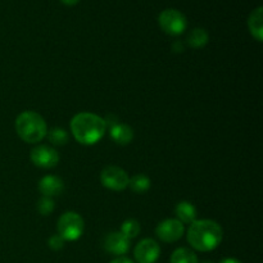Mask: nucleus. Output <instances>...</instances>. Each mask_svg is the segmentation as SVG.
Returning <instances> with one entry per match:
<instances>
[{"instance_id": "obj_1", "label": "nucleus", "mask_w": 263, "mask_h": 263, "mask_svg": "<svg viewBox=\"0 0 263 263\" xmlns=\"http://www.w3.org/2000/svg\"><path fill=\"white\" fill-rule=\"evenodd\" d=\"M187 241L199 252L215 251L223 238L222 228L212 220H195L187 229Z\"/></svg>"}, {"instance_id": "obj_2", "label": "nucleus", "mask_w": 263, "mask_h": 263, "mask_svg": "<svg viewBox=\"0 0 263 263\" xmlns=\"http://www.w3.org/2000/svg\"><path fill=\"white\" fill-rule=\"evenodd\" d=\"M104 118L89 112H82L71 120V133L82 145H94L103 139L107 131Z\"/></svg>"}, {"instance_id": "obj_3", "label": "nucleus", "mask_w": 263, "mask_h": 263, "mask_svg": "<svg viewBox=\"0 0 263 263\" xmlns=\"http://www.w3.org/2000/svg\"><path fill=\"white\" fill-rule=\"evenodd\" d=\"M17 135L25 143H40L48 134L45 120L33 110H25L15 118Z\"/></svg>"}, {"instance_id": "obj_4", "label": "nucleus", "mask_w": 263, "mask_h": 263, "mask_svg": "<svg viewBox=\"0 0 263 263\" xmlns=\"http://www.w3.org/2000/svg\"><path fill=\"white\" fill-rule=\"evenodd\" d=\"M58 235L66 241H74L84 234L85 223L81 216L76 212H66L59 217L57 223Z\"/></svg>"}, {"instance_id": "obj_5", "label": "nucleus", "mask_w": 263, "mask_h": 263, "mask_svg": "<svg viewBox=\"0 0 263 263\" xmlns=\"http://www.w3.org/2000/svg\"><path fill=\"white\" fill-rule=\"evenodd\" d=\"M159 27L171 36H179L185 32L187 27V20L180 10L164 9L158 17Z\"/></svg>"}, {"instance_id": "obj_6", "label": "nucleus", "mask_w": 263, "mask_h": 263, "mask_svg": "<svg viewBox=\"0 0 263 263\" xmlns=\"http://www.w3.org/2000/svg\"><path fill=\"white\" fill-rule=\"evenodd\" d=\"M128 177L127 172L117 166H108L100 174V182L103 186L107 189L113 190V192H122L128 186Z\"/></svg>"}, {"instance_id": "obj_7", "label": "nucleus", "mask_w": 263, "mask_h": 263, "mask_svg": "<svg viewBox=\"0 0 263 263\" xmlns=\"http://www.w3.org/2000/svg\"><path fill=\"white\" fill-rule=\"evenodd\" d=\"M184 231V223L180 222L177 218H168L158 223L156 229V235L164 243H175L182 238Z\"/></svg>"}, {"instance_id": "obj_8", "label": "nucleus", "mask_w": 263, "mask_h": 263, "mask_svg": "<svg viewBox=\"0 0 263 263\" xmlns=\"http://www.w3.org/2000/svg\"><path fill=\"white\" fill-rule=\"evenodd\" d=\"M58 152L48 145H37L31 151V161L40 168H53L59 163Z\"/></svg>"}, {"instance_id": "obj_9", "label": "nucleus", "mask_w": 263, "mask_h": 263, "mask_svg": "<svg viewBox=\"0 0 263 263\" xmlns=\"http://www.w3.org/2000/svg\"><path fill=\"white\" fill-rule=\"evenodd\" d=\"M159 254V244L153 239H143L134 249V257L138 263H156Z\"/></svg>"}, {"instance_id": "obj_10", "label": "nucleus", "mask_w": 263, "mask_h": 263, "mask_svg": "<svg viewBox=\"0 0 263 263\" xmlns=\"http://www.w3.org/2000/svg\"><path fill=\"white\" fill-rule=\"evenodd\" d=\"M130 246L131 240L126 238L121 231L108 234L104 239V249L113 256H125L130 249Z\"/></svg>"}, {"instance_id": "obj_11", "label": "nucleus", "mask_w": 263, "mask_h": 263, "mask_svg": "<svg viewBox=\"0 0 263 263\" xmlns=\"http://www.w3.org/2000/svg\"><path fill=\"white\" fill-rule=\"evenodd\" d=\"M64 189V182L61 177L53 176V175H48L44 176L39 182V190L43 194V197L53 198L57 195L62 194Z\"/></svg>"}, {"instance_id": "obj_12", "label": "nucleus", "mask_w": 263, "mask_h": 263, "mask_svg": "<svg viewBox=\"0 0 263 263\" xmlns=\"http://www.w3.org/2000/svg\"><path fill=\"white\" fill-rule=\"evenodd\" d=\"M110 138L118 145H128L134 140V130L125 123L116 122L110 126Z\"/></svg>"}, {"instance_id": "obj_13", "label": "nucleus", "mask_w": 263, "mask_h": 263, "mask_svg": "<svg viewBox=\"0 0 263 263\" xmlns=\"http://www.w3.org/2000/svg\"><path fill=\"white\" fill-rule=\"evenodd\" d=\"M263 9L262 7L256 8L253 12L251 13L248 20V28L251 35L256 39L257 41L263 40Z\"/></svg>"}, {"instance_id": "obj_14", "label": "nucleus", "mask_w": 263, "mask_h": 263, "mask_svg": "<svg viewBox=\"0 0 263 263\" xmlns=\"http://www.w3.org/2000/svg\"><path fill=\"white\" fill-rule=\"evenodd\" d=\"M175 213L181 223H193L197 220V208L190 202H180L175 208Z\"/></svg>"}, {"instance_id": "obj_15", "label": "nucleus", "mask_w": 263, "mask_h": 263, "mask_svg": "<svg viewBox=\"0 0 263 263\" xmlns=\"http://www.w3.org/2000/svg\"><path fill=\"white\" fill-rule=\"evenodd\" d=\"M210 40V35L204 28H194L187 36V44L194 49L204 48Z\"/></svg>"}, {"instance_id": "obj_16", "label": "nucleus", "mask_w": 263, "mask_h": 263, "mask_svg": "<svg viewBox=\"0 0 263 263\" xmlns=\"http://www.w3.org/2000/svg\"><path fill=\"white\" fill-rule=\"evenodd\" d=\"M170 263H199L198 257L192 249L189 248H177L172 253Z\"/></svg>"}, {"instance_id": "obj_17", "label": "nucleus", "mask_w": 263, "mask_h": 263, "mask_svg": "<svg viewBox=\"0 0 263 263\" xmlns=\"http://www.w3.org/2000/svg\"><path fill=\"white\" fill-rule=\"evenodd\" d=\"M128 186L131 187L134 193H138V194H143V193L148 192L149 187H151V179L148 176L143 174L135 175L130 179L128 181Z\"/></svg>"}, {"instance_id": "obj_18", "label": "nucleus", "mask_w": 263, "mask_h": 263, "mask_svg": "<svg viewBox=\"0 0 263 263\" xmlns=\"http://www.w3.org/2000/svg\"><path fill=\"white\" fill-rule=\"evenodd\" d=\"M46 136H48L49 141H50L53 145H58V146L66 145L69 140L68 133H67L64 128H61V127H55L53 128V130H50L48 134H46Z\"/></svg>"}, {"instance_id": "obj_19", "label": "nucleus", "mask_w": 263, "mask_h": 263, "mask_svg": "<svg viewBox=\"0 0 263 263\" xmlns=\"http://www.w3.org/2000/svg\"><path fill=\"white\" fill-rule=\"evenodd\" d=\"M140 223L136 220H126L121 226V233L127 239H134L140 234Z\"/></svg>"}, {"instance_id": "obj_20", "label": "nucleus", "mask_w": 263, "mask_h": 263, "mask_svg": "<svg viewBox=\"0 0 263 263\" xmlns=\"http://www.w3.org/2000/svg\"><path fill=\"white\" fill-rule=\"evenodd\" d=\"M37 210L43 216H49L54 211V200L51 198L43 197L39 200Z\"/></svg>"}, {"instance_id": "obj_21", "label": "nucleus", "mask_w": 263, "mask_h": 263, "mask_svg": "<svg viewBox=\"0 0 263 263\" xmlns=\"http://www.w3.org/2000/svg\"><path fill=\"white\" fill-rule=\"evenodd\" d=\"M64 243H66V240H64L61 235H58V234L50 236L48 241L49 248L53 249V251H61V249H63Z\"/></svg>"}, {"instance_id": "obj_22", "label": "nucleus", "mask_w": 263, "mask_h": 263, "mask_svg": "<svg viewBox=\"0 0 263 263\" xmlns=\"http://www.w3.org/2000/svg\"><path fill=\"white\" fill-rule=\"evenodd\" d=\"M109 263H134L131 261L130 258H127V257H118V258L113 259V261H110Z\"/></svg>"}, {"instance_id": "obj_23", "label": "nucleus", "mask_w": 263, "mask_h": 263, "mask_svg": "<svg viewBox=\"0 0 263 263\" xmlns=\"http://www.w3.org/2000/svg\"><path fill=\"white\" fill-rule=\"evenodd\" d=\"M64 5H68V7H73V5L79 4L80 0H61Z\"/></svg>"}, {"instance_id": "obj_24", "label": "nucleus", "mask_w": 263, "mask_h": 263, "mask_svg": "<svg viewBox=\"0 0 263 263\" xmlns=\"http://www.w3.org/2000/svg\"><path fill=\"white\" fill-rule=\"evenodd\" d=\"M220 263H243V262H240L239 259H235V258H225Z\"/></svg>"}, {"instance_id": "obj_25", "label": "nucleus", "mask_w": 263, "mask_h": 263, "mask_svg": "<svg viewBox=\"0 0 263 263\" xmlns=\"http://www.w3.org/2000/svg\"><path fill=\"white\" fill-rule=\"evenodd\" d=\"M202 263H215V262H212V261H203Z\"/></svg>"}]
</instances>
